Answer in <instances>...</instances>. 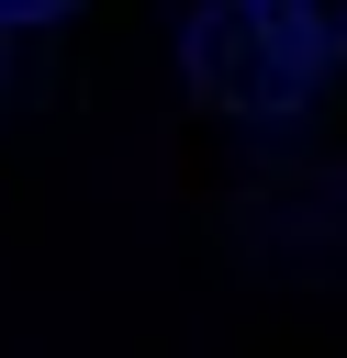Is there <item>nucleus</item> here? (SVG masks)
<instances>
[{"mask_svg":"<svg viewBox=\"0 0 347 358\" xmlns=\"http://www.w3.org/2000/svg\"><path fill=\"white\" fill-rule=\"evenodd\" d=\"M67 0H0V22H56Z\"/></svg>","mask_w":347,"mask_h":358,"instance_id":"nucleus-3","label":"nucleus"},{"mask_svg":"<svg viewBox=\"0 0 347 358\" xmlns=\"http://www.w3.org/2000/svg\"><path fill=\"white\" fill-rule=\"evenodd\" d=\"M179 67H190V90L213 112H257V123L269 112H302L313 78H325V56L291 34L280 0H201L190 34H179Z\"/></svg>","mask_w":347,"mask_h":358,"instance_id":"nucleus-1","label":"nucleus"},{"mask_svg":"<svg viewBox=\"0 0 347 358\" xmlns=\"http://www.w3.org/2000/svg\"><path fill=\"white\" fill-rule=\"evenodd\" d=\"M280 11H291V34H302V45L325 56V67L347 56V0H280Z\"/></svg>","mask_w":347,"mask_h":358,"instance_id":"nucleus-2","label":"nucleus"}]
</instances>
